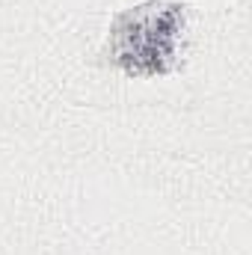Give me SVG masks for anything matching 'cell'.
I'll return each mask as SVG.
<instances>
[{
  "mask_svg": "<svg viewBox=\"0 0 252 255\" xmlns=\"http://www.w3.org/2000/svg\"><path fill=\"white\" fill-rule=\"evenodd\" d=\"M184 6L148 0L119 12L107 36V60L127 77H160L175 68L184 36Z\"/></svg>",
  "mask_w": 252,
  "mask_h": 255,
  "instance_id": "cell-1",
  "label": "cell"
}]
</instances>
